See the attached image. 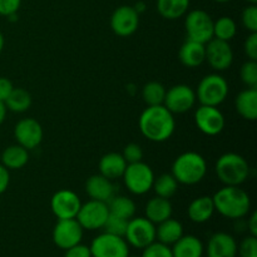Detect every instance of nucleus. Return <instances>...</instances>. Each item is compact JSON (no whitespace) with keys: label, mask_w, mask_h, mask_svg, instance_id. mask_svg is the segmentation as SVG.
<instances>
[{"label":"nucleus","mask_w":257,"mask_h":257,"mask_svg":"<svg viewBox=\"0 0 257 257\" xmlns=\"http://www.w3.org/2000/svg\"><path fill=\"white\" fill-rule=\"evenodd\" d=\"M176 120L163 104L151 105L142 112L140 117L141 133L152 142H165L175 133Z\"/></svg>","instance_id":"obj_1"},{"label":"nucleus","mask_w":257,"mask_h":257,"mask_svg":"<svg viewBox=\"0 0 257 257\" xmlns=\"http://www.w3.org/2000/svg\"><path fill=\"white\" fill-rule=\"evenodd\" d=\"M212 200L215 211L226 218L240 220L250 212V196L238 186H225L213 195Z\"/></svg>","instance_id":"obj_2"},{"label":"nucleus","mask_w":257,"mask_h":257,"mask_svg":"<svg viewBox=\"0 0 257 257\" xmlns=\"http://www.w3.org/2000/svg\"><path fill=\"white\" fill-rule=\"evenodd\" d=\"M207 173L205 158L196 152H185L178 156L172 165V176L178 183L192 186L197 185Z\"/></svg>","instance_id":"obj_3"},{"label":"nucleus","mask_w":257,"mask_h":257,"mask_svg":"<svg viewBox=\"0 0 257 257\" xmlns=\"http://www.w3.org/2000/svg\"><path fill=\"white\" fill-rule=\"evenodd\" d=\"M218 180L225 186H240L250 176L247 161L237 153L228 152L221 156L215 166Z\"/></svg>","instance_id":"obj_4"},{"label":"nucleus","mask_w":257,"mask_h":257,"mask_svg":"<svg viewBox=\"0 0 257 257\" xmlns=\"http://www.w3.org/2000/svg\"><path fill=\"white\" fill-rule=\"evenodd\" d=\"M228 94V83L222 75L208 74L202 78L197 88L196 98L202 105L218 107Z\"/></svg>","instance_id":"obj_5"},{"label":"nucleus","mask_w":257,"mask_h":257,"mask_svg":"<svg viewBox=\"0 0 257 257\" xmlns=\"http://www.w3.org/2000/svg\"><path fill=\"white\" fill-rule=\"evenodd\" d=\"M122 177L130 192L133 195H145L152 188L155 173L150 166L141 161L127 165Z\"/></svg>","instance_id":"obj_6"},{"label":"nucleus","mask_w":257,"mask_h":257,"mask_svg":"<svg viewBox=\"0 0 257 257\" xmlns=\"http://www.w3.org/2000/svg\"><path fill=\"white\" fill-rule=\"evenodd\" d=\"M186 34L187 39L193 42L206 43L213 38V20L205 10H192L187 14L185 20Z\"/></svg>","instance_id":"obj_7"},{"label":"nucleus","mask_w":257,"mask_h":257,"mask_svg":"<svg viewBox=\"0 0 257 257\" xmlns=\"http://www.w3.org/2000/svg\"><path fill=\"white\" fill-rule=\"evenodd\" d=\"M124 237L128 245L143 250L156 241V225L146 217L131 218Z\"/></svg>","instance_id":"obj_8"},{"label":"nucleus","mask_w":257,"mask_h":257,"mask_svg":"<svg viewBox=\"0 0 257 257\" xmlns=\"http://www.w3.org/2000/svg\"><path fill=\"white\" fill-rule=\"evenodd\" d=\"M90 252L92 257H128L130 247L124 237L102 233L92 241Z\"/></svg>","instance_id":"obj_9"},{"label":"nucleus","mask_w":257,"mask_h":257,"mask_svg":"<svg viewBox=\"0 0 257 257\" xmlns=\"http://www.w3.org/2000/svg\"><path fill=\"white\" fill-rule=\"evenodd\" d=\"M108 216H109V210L107 203L90 200L89 202L80 206L75 218L80 223L83 230L94 231L103 228Z\"/></svg>","instance_id":"obj_10"},{"label":"nucleus","mask_w":257,"mask_h":257,"mask_svg":"<svg viewBox=\"0 0 257 257\" xmlns=\"http://www.w3.org/2000/svg\"><path fill=\"white\" fill-rule=\"evenodd\" d=\"M196 93L190 85L177 84L166 90L163 105L173 114L186 113L193 108L196 103Z\"/></svg>","instance_id":"obj_11"},{"label":"nucleus","mask_w":257,"mask_h":257,"mask_svg":"<svg viewBox=\"0 0 257 257\" xmlns=\"http://www.w3.org/2000/svg\"><path fill=\"white\" fill-rule=\"evenodd\" d=\"M83 227L77 218L58 220L53 230V241L62 250H68L72 246L82 242Z\"/></svg>","instance_id":"obj_12"},{"label":"nucleus","mask_w":257,"mask_h":257,"mask_svg":"<svg viewBox=\"0 0 257 257\" xmlns=\"http://www.w3.org/2000/svg\"><path fill=\"white\" fill-rule=\"evenodd\" d=\"M206 60L211 68L217 72L228 69L233 62V52L230 43L225 40L212 38L208 43H206Z\"/></svg>","instance_id":"obj_13"},{"label":"nucleus","mask_w":257,"mask_h":257,"mask_svg":"<svg viewBox=\"0 0 257 257\" xmlns=\"http://www.w3.org/2000/svg\"><path fill=\"white\" fill-rule=\"evenodd\" d=\"M140 25V14L131 5H122L113 12L110 28L118 37H130L135 34Z\"/></svg>","instance_id":"obj_14"},{"label":"nucleus","mask_w":257,"mask_h":257,"mask_svg":"<svg viewBox=\"0 0 257 257\" xmlns=\"http://www.w3.org/2000/svg\"><path fill=\"white\" fill-rule=\"evenodd\" d=\"M195 122L198 130L207 136H217L226 124L225 117L217 107L202 105L195 113Z\"/></svg>","instance_id":"obj_15"},{"label":"nucleus","mask_w":257,"mask_h":257,"mask_svg":"<svg viewBox=\"0 0 257 257\" xmlns=\"http://www.w3.org/2000/svg\"><path fill=\"white\" fill-rule=\"evenodd\" d=\"M82 202L77 193L69 190H60L53 195L50 201V208L58 220L75 218Z\"/></svg>","instance_id":"obj_16"},{"label":"nucleus","mask_w":257,"mask_h":257,"mask_svg":"<svg viewBox=\"0 0 257 257\" xmlns=\"http://www.w3.org/2000/svg\"><path fill=\"white\" fill-rule=\"evenodd\" d=\"M14 136L18 145L28 151L34 150L42 143L43 128L38 120L33 118H24L15 125Z\"/></svg>","instance_id":"obj_17"},{"label":"nucleus","mask_w":257,"mask_h":257,"mask_svg":"<svg viewBox=\"0 0 257 257\" xmlns=\"http://www.w3.org/2000/svg\"><path fill=\"white\" fill-rule=\"evenodd\" d=\"M85 192L90 200L108 203L115 196V186L104 176L93 175L85 182Z\"/></svg>","instance_id":"obj_18"},{"label":"nucleus","mask_w":257,"mask_h":257,"mask_svg":"<svg viewBox=\"0 0 257 257\" xmlns=\"http://www.w3.org/2000/svg\"><path fill=\"white\" fill-rule=\"evenodd\" d=\"M237 242L226 232H216L207 243V257H236Z\"/></svg>","instance_id":"obj_19"},{"label":"nucleus","mask_w":257,"mask_h":257,"mask_svg":"<svg viewBox=\"0 0 257 257\" xmlns=\"http://www.w3.org/2000/svg\"><path fill=\"white\" fill-rule=\"evenodd\" d=\"M206 44L187 39L180 49L181 63L187 68H197L206 60Z\"/></svg>","instance_id":"obj_20"},{"label":"nucleus","mask_w":257,"mask_h":257,"mask_svg":"<svg viewBox=\"0 0 257 257\" xmlns=\"http://www.w3.org/2000/svg\"><path fill=\"white\" fill-rule=\"evenodd\" d=\"M235 108L238 114L246 120H256L257 118V89L247 88L238 93L235 99Z\"/></svg>","instance_id":"obj_21"},{"label":"nucleus","mask_w":257,"mask_h":257,"mask_svg":"<svg viewBox=\"0 0 257 257\" xmlns=\"http://www.w3.org/2000/svg\"><path fill=\"white\" fill-rule=\"evenodd\" d=\"M188 217L195 223H205L215 213V205L210 196H201L195 198L187 208Z\"/></svg>","instance_id":"obj_22"},{"label":"nucleus","mask_w":257,"mask_h":257,"mask_svg":"<svg viewBox=\"0 0 257 257\" xmlns=\"http://www.w3.org/2000/svg\"><path fill=\"white\" fill-rule=\"evenodd\" d=\"M127 162L120 153L110 152L103 156L99 161V172L109 180H117L124 173Z\"/></svg>","instance_id":"obj_23"},{"label":"nucleus","mask_w":257,"mask_h":257,"mask_svg":"<svg viewBox=\"0 0 257 257\" xmlns=\"http://www.w3.org/2000/svg\"><path fill=\"white\" fill-rule=\"evenodd\" d=\"M145 212L147 220H150L155 225H158V223L168 220L172 216V205H171L168 198L156 196L148 201Z\"/></svg>","instance_id":"obj_24"},{"label":"nucleus","mask_w":257,"mask_h":257,"mask_svg":"<svg viewBox=\"0 0 257 257\" xmlns=\"http://www.w3.org/2000/svg\"><path fill=\"white\" fill-rule=\"evenodd\" d=\"M172 246L173 257H202L203 255L202 241L193 235H183Z\"/></svg>","instance_id":"obj_25"},{"label":"nucleus","mask_w":257,"mask_h":257,"mask_svg":"<svg viewBox=\"0 0 257 257\" xmlns=\"http://www.w3.org/2000/svg\"><path fill=\"white\" fill-rule=\"evenodd\" d=\"M183 236V226L180 221L168 218L163 222L158 223V227L156 228V238L158 242H162L165 245H173L176 241L180 240Z\"/></svg>","instance_id":"obj_26"},{"label":"nucleus","mask_w":257,"mask_h":257,"mask_svg":"<svg viewBox=\"0 0 257 257\" xmlns=\"http://www.w3.org/2000/svg\"><path fill=\"white\" fill-rule=\"evenodd\" d=\"M29 161L28 150L19 145H13L5 148L2 153V165L8 170H20Z\"/></svg>","instance_id":"obj_27"},{"label":"nucleus","mask_w":257,"mask_h":257,"mask_svg":"<svg viewBox=\"0 0 257 257\" xmlns=\"http://www.w3.org/2000/svg\"><path fill=\"white\" fill-rule=\"evenodd\" d=\"M190 7V0H157V10L162 18L176 20L183 17Z\"/></svg>","instance_id":"obj_28"},{"label":"nucleus","mask_w":257,"mask_h":257,"mask_svg":"<svg viewBox=\"0 0 257 257\" xmlns=\"http://www.w3.org/2000/svg\"><path fill=\"white\" fill-rule=\"evenodd\" d=\"M107 205L110 215L128 221L135 217L136 205L131 198L124 196H114Z\"/></svg>","instance_id":"obj_29"},{"label":"nucleus","mask_w":257,"mask_h":257,"mask_svg":"<svg viewBox=\"0 0 257 257\" xmlns=\"http://www.w3.org/2000/svg\"><path fill=\"white\" fill-rule=\"evenodd\" d=\"M4 104L7 109L12 110V112H27L32 105V95L28 90L23 89V88H14L8 99L4 102Z\"/></svg>","instance_id":"obj_30"},{"label":"nucleus","mask_w":257,"mask_h":257,"mask_svg":"<svg viewBox=\"0 0 257 257\" xmlns=\"http://www.w3.org/2000/svg\"><path fill=\"white\" fill-rule=\"evenodd\" d=\"M152 188L155 190L156 195L158 197L168 198L170 200L177 192L178 182L172 175L165 173V175H161L158 178H155Z\"/></svg>","instance_id":"obj_31"},{"label":"nucleus","mask_w":257,"mask_h":257,"mask_svg":"<svg viewBox=\"0 0 257 257\" xmlns=\"http://www.w3.org/2000/svg\"><path fill=\"white\" fill-rule=\"evenodd\" d=\"M237 33V27L232 18L221 17L216 22H213V38L230 42L233 39Z\"/></svg>","instance_id":"obj_32"},{"label":"nucleus","mask_w":257,"mask_h":257,"mask_svg":"<svg viewBox=\"0 0 257 257\" xmlns=\"http://www.w3.org/2000/svg\"><path fill=\"white\" fill-rule=\"evenodd\" d=\"M166 95V88L160 82H148L142 89V98L148 107L163 104Z\"/></svg>","instance_id":"obj_33"},{"label":"nucleus","mask_w":257,"mask_h":257,"mask_svg":"<svg viewBox=\"0 0 257 257\" xmlns=\"http://www.w3.org/2000/svg\"><path fill=\"white\" fill-rule=\"evenodd\" d=\"M128 222H130L128 220L117 217V216H113L109 213L103 228H104V232L110 233V235L114 236H119V237H124Z\"/></svg>","instance_id":"obj_34"},{"label":"nucleus","mask_w":257,"mask_h":257,"mask_svg":"<svg viewBox=\"0 0 257 257\" xmlns=\"http://www.w3.org/2000/svg\"><path fill=\"white\" fill-rule=\"evenodd\" d=\"M240 77L243 84L247 85L248 88L257 87V62L256 60H250L245 62L240 69Z\"/></svg>","instance_id":"obj_35"},{"label":"nucleus","mask_w":257,"mask_h":257,"mask_svg":"<svg viewBox=\"0 0 257 257\" xmlns=\"http://www.w3.org/2000/svg\"><path fill=\"white\" fill-rule=\"evenodd\" d=\"M141 257H173V255L170 246L155 241L150 246L143 248V253Z\"/></svg>","instance_id":"obj_36"},{"label":"nucleus","mask_w":257,"mask_h":257,"mask_svg":"<svg viewBox=\"0 0 257 257\" xmlns=\"http://www.w3.org/2000/svg\"><path fill=\"white\" fill-rule=\"evenodd\" d=\"M242 24L250 33H257V7L256 4L245 8L241 15Z\"/></svg>","instance_id":"obj_37"},{"label":"nucleus","mask_w":257,"mask_h":257,"mask_svg":"<svg viewBox=\"0 0 257 257\" xmlns=\"http://www.w3.org/2000/svg\"><path fill=\"white\" fill-rule=\"evenodd\" d=\"M237 253L240 257H257V238L255 236H247L243 238L240 246H237Z\"/></svg>","instance_id":"obj_38"},{"label":"nucleus","mask_w":257,"mask_h":257,"mask_svg":"<svg viewBox=\"0 0 257 257\" xmlns=\"http://www.w3.org/2000/svg\"><path fill=\"white\" fill-rule=\"evenodd\" d=\"M123 158L125 160L127 165L130 163H137L143 160V150L137 143H130L124 147L122 153Z\"/></svg>","instance_id":"obj_39"},{"label":"nucleus","mask_w":257,"mask_h":257,"mask_svg":"<svg viewBox=\"0 0 257 257\" xmlns=\"http://www.w3.org/2000/svg\"><path fill=\"white\" fill-rule=\"evenodd\" d=\"M243 50L250 60L257 62V33H251L243 43Z\"/></svg>","instance_id":"obj_40"},{"label":"nucleus","mask_w":257,"mask_h":257,"mask_svg":"<svg viewBox=\"0 0 257 257\" xmlns=\"http://www.w3.org/2000/svg\"><path fill=\"white\" fill-rule=\"evenodd\" d=\"M22 5V0H0V15L9 17L15 14Z\"/></svg>","instance_id":"obj_41"},{"label":"nucleus","mask_w":257,"mask_h":257,"mask_svg":"<svg viewBox=\"0 0 257 257\" xmlns=\"http://www.w3.org/2000/svg\"><path fill=\"white\" fill-rule=\"evenodd\" d=\"M64 257H92V252H90L89 246L78 243L65 250Z\"/></svg>","instance_id":"obj_42"},{"label":"nucleus","mask_w":257,"mask_h":257,"mask_svg":"<svg viewBox=\"0 0 257 257\" xmlns=\"http://www.w3.org/2000/svg\"><path fill=\"white\" fill-rule=\"evenodd\" d=\"M13 89H14V85H13L12 80L5 77H0V102L4 103Z\"/></svg>","instance_id":"obj_43"},{"label":"nucleus","mask_w":257,"mask_h":257,"mask_svg":"<svg viewBox=\"0 0 257 257\" xmlns=\"http://www.w3.org/2000/svg\"><path fill=\"white\" fill-rule=\"evenodd\" d=\"M10 183V173L8 168H5L4 166L0 165V195L4 193L8 190Z\"/></svg>","instance_id":"obj_44"},{"label":"nucleus","mask_w":257,"mask_h":257,"mask_svg":"<svg viewBox=\"0 0 257 257\" xmlns=\"http://www.w3.org/2000/svg\"><path fill=\"white\" fill-rule=\"evenodd\" d=\"M247 228L251 236L257 237V212H253L252 215H251V217L248 218Z\"/></svg>","instance_id":"obj_45"},{"label":"nucleus","mask_w":257,"mask_h":257,"mask_svg":"<svg viewBox=\"0 0 257 257\" xmlns=\"http://www.w3.org/2000/svg\"><path fill=\"white\" fill-rule=\"evenodd\" d=\"M7 107L3 102H0V124H3V122L5 120V117H7Z\"/></svg>","instance_id":"obj_46"},{"label":"nucleus","mask_w":257,"mask_h":257,"mask_svg":"<svg viewBox=\"0 0 257 257\" xmlns=\"http://www.w3.org/2000/svg\"><path fill=\"white\" fill-rule=\"evenodd\" d=\"M135 10L136 12L138 13V14H142V13H145V10H146V4L143 2H137V4L135 5Z\"/></svg>","instance_id":"obj_47"},{"label":"nucleus","mask_w":257,"mask_h":257,"mask_svg":"<svg viewBox=\"0 0 257 257\" xmlns=\"http://www.w3.org/2000/svg\"><path fill=\"white\" fill-rule=\"evenodd\" d=\"M4 44H5L4 35H3V33L0 32V53H2L3 49H4Z\"/></svg>","instance_id":"obj_48"},{"label":"nucleus","mask_w":257,"mask_h":257,"mask_svg":"<svg viewBox=\"0 0 257 257\" xmlns=\"http://www.w3.org/2000/svg\"><path fill=\"white\" fill-rule=\"evenodd\" d=\"M246 2H248V3H250V4H256L257 0H246Z\"/></svg>","instance_id":"obj_49"},{"label":"nucleus","mask_w":257,"mask_h":257,"mask_svg":"<svg viewBox=\"0 0 257 257\" xmlns=\"http://www.w3.org/2000/svg\"><path fill=\"white\" fill-rule=\"evenodd\" d=\"M215 2H217V3H227V2H231V0H215Z\"/></svg>","instance_id":"obj_50"},{"label":"nucleus","mask_w":257,"mask_h":257,"mask_svg":"<svg viewBox=\"0 0 257 257\" xmlns=\"http://www.w3.org/2000/svg\"><path fill=\"white\" fill-rule=\"evenodd\" d=\"M128 257H137V256H128Z\"/></svg>","instance_id":"obj_51"}]
</instances>
